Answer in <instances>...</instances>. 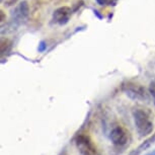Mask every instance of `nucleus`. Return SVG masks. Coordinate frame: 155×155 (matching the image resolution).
<instances>
[{"instance_id": "nucleus-5", "label": "nucleus", "mask_w": 155, "mask_h": 155, "mask_svg": "<svg viewBox=\"0 0 155 155\" xmlns=\"http://www.w3.org/2000/svg\"><path fill=\"white\" fill-rule=\"evenodd\" d=\"M30 14V7L27 1H22L14 8V10L11 13V20L15 25H18L20 23L25 22Z\"/></svg>"}, {"instance_id": "nucleus-1", "label": "nucleus", "mask_w": 155, "mask_h": 155, "mask_svg": "<svg viewBox=\"0 0 155 155\" xmlns=\"http://www.w3.org/2000/svg\"><path fill=\"white\" fill-rule=\"evenodd\" d=\"M132 116L134 119V124L137 133L140 137H146L151 135L153 132V122L151 120L150 113L144 109L136 107L132 110Z\"/></svg>"}, {"instance_id": "nucleus-7", "label": "nucleus", "mask_w": 155, "mask_h": 155, "mask_svg": "<svg viewBox=\"0 0 155 155\" xmlns=\"http://www.w3.org/2000/svg\"><path fill=\"white\" fill-rule=\"evenodd\" d=\"M155 143V133L149 136L147 139H145L141 144H140L136 149H134L129 153V155H141L143 152L149 149Z\"/></svg>"}, {"instance_id": "nucleus-8", "label": "nucleus", "mask_w": 155, "mask_h": 155, "mask_svg": "<svg viewBox=\"0 0 155 155\" xmlns=\"http://www.w3.org/2000/svg\"><path fill=\"white\" fill-rule=\"evenodd\" d=\"M11 47H12V43L8 39H1V43H0V49H1V56L3 57L4 55H7L10 52Z\"/></svg>"}, {"instance_id": "nucleus-9", "label": "nucleus", "mask_w": 155, "mask_h": 155, "mask_svg": "<svg viewBox=\"0 0 155 155\" xmlns=\"http://www.w3.org/2000/svg\"><path fill=\"white\" fill-rule=\"evenodd\" d=\"M148 90H149V93H150L152 99H153V104L155 107V80H152L150 82Z\"/></svg>"}, {"instance_id": "nucleus-12", "label": "nucleus", "mask_w": 155, "mask_h": 155, "mask_svg": "<svg viewBox=\"0 0 155 155\" xmlns=\"http://www.w3.org/2000/svg\"><path fill=\"white\" fill-rule=\"evenodd\" d=\"M47 48V45L45 42H41L40 45H39V48H38V50H39V52H44Z\"/></svg>"}, {"instance_id": "nucleus-10", "label": "nucleus", "mask_w": 155, "mask_h": 155, "mask_svg": "<svg viewBox=\"0 0 155 155\" xmlns=\"http://www.w3.org/2000/svg\"><path fill=\"white\" fill-rule=\"evenodd\" d=\"M95 1L101 6H107V5H115L117 0H95Z\"/></svg>"}, {"instance_id": "nucleus-14", "label": "nucleus", "mask_w": 155, "mask_h": 155, "mask_svg": "<svg viewBox=\"0 0 155 155\" xmlns=\"http://www.w3.org/2000/svg\"><path fill=\"white\" fill-rule=\"evenodd\" d=\"M145 155H155V149H154V150L150 151V152H148V153H146Z\"/></svg>"}, {"instance_id": "nucleus-11", "label": "nucleus", "mask_w": 155, "mask_h": 155, "mask_svg": "<svg viewBox=\"0 0 155 155\" xmlns=\"http://www.w3.org/2000/svg\"><path fill=\"white\" fill-rule=\"evenodd\" d=\"M17 1H18V0H4V3L5 5H7V6H12V5L16 4Z\"/></svg>"}, {"instance_id": "nucleus-6", "label": "nucleus", "mask_w": 155, "mask_h": 155, "mask_svg": "<svg viewBox=\"0 0 155 155\" xmlns=\"http://www.w3.org/2000/svg\"><path fill=\"white\" fill-rule=\"evenodd\" d=\"M71 14H72V10L70 7H68V6L59 7L58 9L54 11L52 20H53V22L56 23V25H64L69 21Z\"/></svg>"}, {"instance_id": "nucleus-13", "label": "nucleus", "mask_w": 155, "mask_h": 155, "mask_svg": "<svg viewBox=\"0 0 155 155\" xmlns=\"http://www.w3.org/2000/svg\"><path fill=\"white\" fill-rule=\"evenodd\" d=\"M0 17H1V25H3V22L6 20V17H5V14L3 12V10L0 11Z\"/></svg>"}, {"instance_id": "nucleus-15", "label": "nucleus", "mask_w": 155, "mask_h": 155, "mask_svg": "<svg viewBox=\"0 0 155 155\" xmlns=\"http://www.w3.org/2000/svg\"><path fill=\"white\" fill-rule=\"evenodd\" d=\"M1 1H2V2H3V1H4V0H1Z\"/></svg>"}, {"instance_id": "nucleus-3", "label": "nucleus", "mask_w": 155, "mask_h": 155, "mask_svg": "<svg viewBox=\"0 0 155 155\" xmlns=\"http://www.w3.org/2000/svg\"><path fill=\"white\" fill-rule=\"evenodd\" d=\"M80 155H101L97 146L85 132H78L72 139Z\"/></svg>"}, {"instance_id": "nucleus-4", "label": "nucleus", "mask_w": 155, "mask_h": 155, "mask_svg": "<svg viewBox=\"0 0 155 155\" xmlns=\"http://www.w3.org/2000/svg\"><path fill=\"white\" fill-rule=\"evenodd\" d=\"M121 90L128 96L129 98L133 101H149V94L147 90L144 86L141 84L133 82V81H125L122 83Z\"/></svg>"}, {"instance_id": "nucleus-2", "label": "nucleus", "mask_w": 155, "mask_h": 155, "mask_svg": "<svg viewBox=\"0 0 155 155\" xmlns=\"http://www.w3.org/2000/svg\"><path fill=\"white\" fill-rule=\"evenodd\" d=\"M109 138L114 148L118 150V153H120V151H124V149L127 148L131 143L130 133L121 124H115L113 126L110 131Z\"/></svg>"}]
</instances>
